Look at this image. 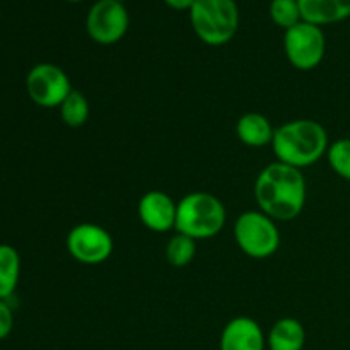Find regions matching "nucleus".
<instances>
[{
    "label": "nucleus",
    "mask_w": 350,
    "mask_h": 350,
    "mask_svg": "<svg viewBox=\"0 0 350 350\" xmlns=\"http://www.w3.org/2000/svg\"><path fill=\"white\" fill-rule=\"evenodd\" d=\"M306 190L303 171L279 161L263 167L253 187L258 211L275 222L299 217L306 205Z\"/></svg>",
    "instance_id": "1"
},
{
    "label": "nucleus",
    "mask_w": 350,
    "mask_h": 350,
    "mask_svg": "<svg viewBox=\"0 0 350 350\" xmlns=\"http://www.w3.org/2000/svg\"><path fill=\"white\" fill-rule=\"evenodd\" d=\"M270 146L279 163L303 170L327 156L330 140L320 122L299 118L277 126Z\"/></svg>",
    "instance_id": "2"
},
{
    "label": "nucleus",
    "mask_w": 350,
    "mask_h": 350,
    "mask_svg": "<svg viewBox=\"0 0 350 350\" xmlns=\"http://www.w3.org/2000/svg\"><path fill=\"white\" fill-rule=\"evenodd\" d=\"M226 226V207L215 195L191 191L178 202L174 231L191 239H211Z\"/></svg>",
    "instance_id": "3"
},
{
    "label": "nucleus",
    "mask_w": 350,
    "mask_h": 350,
    "mask_svg": "<svg viewBox=\"0 0 350 350\" xmlns=\"http://www.w3.org/2000/svg\"><path fill=\"white\" fill-rule=\"evenodd\" d=\"M190 23L198 40L208 46H222L239 27V9L234 0H195Z\"/></svg>",
    "instance_id": "4"
},
{
    "label": "nucleus",
    "mask_w": 350,
    "mask_h": 350,
    "mask_svg": "<svg viewBox=\"0 0 350 350\" xmlns=\"http://www.w3.org/2000/svg\"><path fill=\"white\" fill-rule=\"evenodd\" d=\"M234 239L238 248L255 260L269 258L280 246L277 222L262 211H248L238 215L234 222Z\"/></svg>",
    "instance_id": "5"
},
{
    "label": "nucleus",
    "mask_w": 350,
    "mask_h": 350,
    "mask_svg": "<svg viewBox=\"0 0 350 350\" xmlns=\"http://www.w3.org/2000/svg\"><path fill=\"white\" fill-rule=\"evenodd\" d=\"M284 51L294 68L310 72L323 62L327 38L320 26L301 21L284 34Z\"/></svg>",
    "instance_id": "6"
},
{
    "label": "nucleus",
    "mask_w": 350,
    "mask_h": 350,
    "mask_svg": "<svg viewBox=\"0 0 350 350\" xmlns=\"http://www.w3.org/2000/svg\"><path fill=\"white\" fill-rule=\"evenodd\" d=\"M72 89L68 75L55 64H38L27 72V96L41 108H60Z\"/></svg>",
    "instance_id": "7"
},
{
    "label": "nucleus",
    "mask_w": 350,
    "mask_h": 350,
    "mask_svg": "<svg viewBox=\"0 0 350 350\" xmlns=\"http://www.w3.org/2000/svg\"><path fill=\"white\" fill-rule=\"evenodd\" d=\"M129 10L120 0H98L85 17L89 38L105 46L118 43L129 31Z\"/></svg>",
    "instance_id": "8"
},
{
    "label": "nucleus",
    "mask_w": 350,
    "mask_h": 350,
    "mask_svg": "<svg viewBox=\"0 0 350 350\" xmlns=\"http://www.w3.org/2000/svg\"><path fill=\"white\" fill-rule=\"evenodd\" d=\"M65 246L75 262L82 265H99L111 256L113 238L103 226L82 222L68 231Z\"/></svg>",
    "instance_id": "9"
},
{
    "label": "nucleus",
    "mask_w": 350,
    "mask_h": 350,
    "mask_svg": "<svg viewBox=\"0 0 350 350\" xmlns=\"http://www.w3.org/2000/svg\"><path fill=\"white\" fill-rule=\"evenodd\" d=\"M178 202L161 190H150L139 200V217L149 231L167 232L176 224Z\"/></svg>",
    "instance_id": "10"
},
{
    "label": "nucleus",
    "mask_w": 350,
    "mask_h": 350,
    "mask_svg": "<svg viewBox=\"0 0 350 350\" xmlns=\"http://www.w3.org/2000/svg\"><path fill=\"white\" fill-rule=\"evenodd\" d=\"M267 335L258 321L250 317H236L222 328L221 350H265Z\"/></svg>",
    "instance_id": "11"
},
{
    "label": "nucleus",
    "mask_w": 350,
    "mask_h": 350,
    "mask_svg": "<svg viewBox=\"0 0 350 350\" xmlns=\"http://www.w3.org/2000/svg\"><path fill=\"white\" fill-rule=\"evenodd\" d=\"M301 17L314 26L342 23L350 17V0H297Z\"/></svg>",
    "instance_id": "12"
},
{
    "label": "nucleus",
    "mask_w": 350,
    "mask_h": 350,
    "mask_svg": "<svg viewBox=\"0 0 350 350\" xmlns=\"http://www.w3.org/2000/svg\"><path fill=\"white\" fill-rule=\"evenodd\" d=\"M275 129L265 115L256 111L245 113L236 123V135L248 147H265L272 144Z\"/></svg>",
    "instance_id": "13"
},
{
    "label": "nucleus",
    "mask_w": 350,
    "mask_h": 350,
    "mask_svg": "<svg viewBox=\"0 0 350 350\" xmlns=\"http://www.w3.org/2000/svg\"><path fill=\"white\" fill-rule=\"evenodd\" d=\"M306 344V330L296 318H280L267 334L269 350H303Z\"/></svg>",
    "instance_id": "14"
},
{
    "label": "nucleus",
    "mask_w": 350,
    "mask_h": 350,
    "mask_svg": "<svg viewBox=\"0 0 350 350\" xmlns=\"http://www.w3.org/2000/svg\"><path fill=\"white\" fill-rule=\"evenodd\" d=\"M21 277V256L10 245H0V301L9 299Z\"/></svg>",
    "instance_id": "15"
},
{
    "label": "nucleus",
    "mask_w": 350,
    "mask_h": 350,
    "mask_svg": "<svg viewBox=\"0 0 350 350\" xmlns=\"http://www.w3.org/2000/svg\"><path fill=\"white\" fill-rule=\"evenodd\" d=\"M58 109H60L62 122L70 129H81L82 125H85L91 113L88 98L77 89H72V92L65 98Z\"/></svg>",
    "instance_id": "16"
},
{
    "label": "nucleus",
    "mask_w": 350,
    "mask_h": 350,
    "mask_svg": "<svg viewBox=\"0 0 350 350\" xmlns=\"http://www.w3.org/2000/svg\"><path fill=\"white\" fill-rule=\"evenodd\" d=\"M197 255V241L190 236H185L176 232L166 245V260L170 265L181 269L193 262Z\"/></svg>",
    "instance_id": "17"
},
{
    "label": "nucleus",
    "mask_w": 350,
    "mask_h": 350,
    "mask_svg": "<svg viewBox=\"0 0 350 350\" xmlns=\"http://www.w3.org/2000/svg\"><path fill=\"white\" fill-rule=\"evenodd\" d=\"M327 159L330 167L342 180L350 181V139L344 137L330 144L327 150Z\"/></svg>",
    "instance_id": "18"
},
{
    "label": "nucleus",
    "mask_w": 350,
    "mask_h": 350,
    "mask_svg": "<svg viewBox=\"0 0 350 350\" xmlns=\"http://www.w3.org/2000/svg\"><path fill=\"white\" fill-rule=\"evenodd\" d=\"M269 12L273 23L286 31L303 21L297 0H272Z\"/></svg>",
    "instance_id": "19"
},
{
    "label": "nucleus",
    "mask_w": 350,
    "mask_h": 350,
    "mask_svg": "<svg viewBox=\"0 0 350 350\" xmlns=\"http://www.w3.org/2000/svg\"><path fill=\"white\" fill-rule=\"evenodd\" d=\"M14 328V314L7 301H0V340L7 338Z\"/></svg>",
    "instance_id": "20"
},
{
    "label": "nucleus",
    "mask_w": 350,
    "mask_h": 350,
    "mask_svg": "<svg viewBox=\"0 0 350 350\" xmlns=\"http://www.w3.org/2000/svg\"><path fill=\"white\" fill-rule=\"evenodd\" d=\"M164 3L174 10H190L195 0H164Z\"/></svg>",
    "instance_id": "21"
},
{
    "label": "nucleus",
    "mask_w": 350,
    "mask_h": 350,
    "mask_svg": "<svg viewBox=\"0 0 350 350\" xmlns=\"http://www.w3.org/2000/svg\"><path fill=\"white\" fill-rule=\"evenodd\" d=\"M67 2H72V3H75V2H82V0H67Z\"/></svg>",
    "instance_id": "22"
}]
</instances>
